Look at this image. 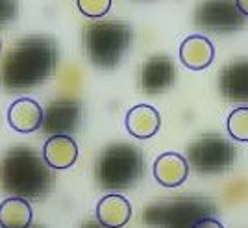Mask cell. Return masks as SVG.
Instances as JSON below:
<instances>
[{
    "label": "cell",
    "mask_w": 248,
    "mask_h": 228,
    "mask_svg": "<svg viewBox=\"0 0 248 228\" xmlns=\"http://www.w3.org/2000/svg\"><path fill=\"white\" fill-rule=\"evenodd\" d=\"M187 163L202 175H218L232 167L235 147L218 134H202L187 147Z\"/></svg>",
    "instance_id": "8992f818"
},
{
    "label": "cell",
    "mask_w": 248,
    "mask_h": 228,
    "mask_svg": "<svg viewBox=\"0 0 248 228\" xmlns=\"http://www.w3.org/2000/svg\"><path fill=\"white\" fill-rule=\"evenodd\" d=\"M217 206L207 197H172L150 204L143 212L145 225L152 228H193L198 221L215 217Z\"/></svg>",
    "instance_id": "5b68a950"
},
{
    "label": "cell",
    "mask_w": 248,
    "mask_h": 228,
    "mask_svg": "<svg viewBox=\"0 0 248 228\" xmlns=\"http://www.w3.org/2000/svg\"><path fill=\"white\" fill-rule=\"evenodd\" d=\"M193 228H224V225L217 221L215 217H207V219H202V221H198L197 225Z\"/></svg>",
    "instance_id": "44dd1931"
},
{
    "label": "cell",
    "mask_w": 248,
    "mask_h": 228,
    "mask_svg": "<svg viewBox=\"0 0 248 228\" xmlns=\"http://www.w3.org/2000/svg\"><path fill=\"white\" fill-rule=\"evenodd\" d=\"M237 4V10H239V13L247 19L248 17V0H239V2H235Z\"/></svg>",
    "instance_id": "7402d4cb"
},
{
    "label": "cell",
    "mask_w": 248,
    "mask_h": 228,
    "mask_svg": "<svg viewBox=\"0 0 248 228\" xmlns=\"http://www.w3.org/2000/svg\"><path fill=\"white\" fill-rule=\"evenodd\" d=\"M0 49H2V43H0Z\"/></svg>",
    "instance_id": "d4e9b609"
},
{
    "label": "cell",
    "mask_w": 248,
    "mask_h": 228,
    "mask_svg": "<svg viewBox=\"0 0 248 228\" xmlns=\"http://www.w3.org/2000/svg\"><path fill=\"white\" fill-rule=\"evenodd\" d=\"M218 89L230 102L248 104V60H237L218 74Z\"/></svg>",
    "instance_id": "30bf717a"
},
{
    "label": "cell",
    "mask_w": 248,
    "mask_h": 228,
    "mask_svg": "<svg viewBox=\"0 0 248 228\" xmlns=\"http://www.w3.org/2000/svg\"><path fill=\"white\" fill-rule=\"evenodd\" d=\"M78 10L82 11L85 17H91V19H98L106 15L109 8H111V0H78L76 2Z\"/></svg>",
    "instance_id": "d6986e66"
},
{
    "label": "cell",
    "mask_w": 248,
    "mask_h": 228,
    "mask_svg": "<svg viewBox=\"0 0 248 228\" xmlns=\"http://www.w3.org/2000/svg\"><path fill=\"white\" fill-rule=\"evenodd\" d=\"M134 41V30L124 21H93L83 30V50L98 69L109 71L124 60Z\"/></svg>",
    "instance_id": "3957f363"
},
{
    "label": "cell",
    "mask_w": 248,
    "mask_h": 228,
    "mask_svg": "<svg viewBox=\"0 0 248 228\" xmlns=\"http://www.w3.org/2000/svg\"><path fill=\"white\" fill-rule=\"evenodd\" d=\"M176 80L174 63L169 56H152L143 63L141 69V89L146 95L169 91Z\"/></svg>",
    "instance_id": "9c48e42d"
},
{
    "label": "cell",
    "mask_w": 248,
    "mask_h": 228,
    "mask_svg": "<svg viewBox=\"0 0 248 228\" xmlns=\"http://www.w3.org/2000/svg\"><path fill=\"white\" fill-rule=\"evenodd\" d=\"M43 160L50 169H69L78 160V143L67 135L48 137L43 147Z\"/></svg>",
    "instance_id": "5bb4252c"
},
{
    "label": "cell",
    "mask_w": 248,
    "mask_h": 228,
    "mask_svg": "<svg viewBox=\"0 0 248 228\" xmlns=\"http://www.w3.org/2000/svg\"><path fill=\"white\" fill-rule=\"evenodd\" d=\"M33 212L24 198L10 197L0 204V228H28Z\"/></svg>",
    "instance_id": "e0dca14e"
},
{
    "label": "cell",
    "mask_w": 248,
    "mask_h": 228,
    "mask_svg": "<svg viewBox=\"0 0 248 228\" xmlns=\"http://www.w3.org/2000/svg\"><path fill=\"white\" fill-rule=\"evenodd\" d=\"M82 228H104L102 225H98L96 221H89V223H85Z\"/></svg>",
    "instance_id": "603a6c76"
},
{
    "label": "cell",
    "mask_w": 248,
    "mask_h": 228,
    "mask_svg": "<svg viewBox=\"0 0 248 228\" xmlns=\"http://www.w3.org/2000/svg\"><path fill=\"white\" fill-rule=\"evenodd\" d=\"M19 13V4L10 2V0H0V26H4L6 22L13 21Z\"/></svg>",
    "instance_id": "ffe728a7"
},
{
    "label": "cell",
    "mask_w": 248,
    "mask_h": 228,
    "mask_svg": "<svg viewBox=\"0 0 248 228\" xmlns=\"http://www.w3.org/2000/svg\"><path fill=\"white\" fill-rule=\"evenodd\" d=\"M28 228H43V227H28Z\"/></svg>",
    "instance_id": "cb8c5ba5"
},
{
    "label": "cell",
    "mask_w": 248,
    "mask_h": 228,
    "mask_svg": "<svg viewBox=\"0 0 248 228\" xmlns=\"http://www.w3.org/2000/svg\"><path fill=\"white\" fill-rule=\"evenodd\" d=\"M195 24L206 32L230 33V32L241 30L247 24V19L239 13L235 2L213 0L198 6L195 11Z\"/></svg>",
    "instance_id": "52a82bcc"
},
{
    "label": "cell",
    "mask_w": 248,
    "mask_h": 228,
    "mask_svg": "<svg viewBox=\"0 0 248 228\" xmlns=\"http://www.w3.org/2000/svg\"><path fill=\"white\" fill-rule=\"evenodd\" d=\"M43 108L33 98H17L8 108V125L21 134H31L41 128Z\"/></svg>",
    "instance_id": "8fae6325"
},
{
    "label": "cell",
    "mask_w": 248,
    "mask_h": 228,
    "mask_svg": "<svg viewBox=\"0 0 248 228\" xmlns=\"http://www.w3.org/2000/svg\"><path fill=\"white\" fill-rule=\"evenodd\" d=\"M154 178L163 187L182 186L189 177V163L178 152H165L154 162Z\"/></svg>",
    "instance_id": "7c38bea8"
},
{
    "label": "cell",
    "mask_w": 248,
    "mask_h": 228,
    "mask_svg": "<svg viewBox=\"0 0 248 228\" xmlns=\"http://www.w3.org/2000/svg\"><path fill=\"white\" fill-rule=\"evenodd\" d=\"M161 126V115L148 104L134 106L126 114V130L137 139H148L157 134Z\"/></svg>",
    "instance_id": "2e32d148"
},
{
    "label": "cell",
    "mask_w": 248,
    "mask_h": 228,
    "mask_svg": "<svg viewBox=\"0 0 248 228\" xmlns=\"http://www.w3.org/2000/svg\"><path fill=\"white\" fill-rule=\"evenodd\" d=\"M145 171V156L139 147L111 143L104 148L94 163V180L102 189H130Z\"/></svg>",
    "instance_id": "277c9868"
},
{
    "label": "cell",
    "mask_w": 248,
    "mask_h": 228,
    "mask_svg": "<svg viewBox=\"0 0 248 228\" xmlns=\"http://www.w3.org/2000/svg\"><path fill=\"white\" fill-rule=\"evenodd\" d=\"M228 134L232 135V139L247 143L248 141V106H241L237 110H233L228 115Z\"/></svg>",
    "instance_id": "ac0fdd59"
},
{
    "label": "cell",
    "mask_w": 248,
    "mask_h": 228,
    "mask_svg": "<svg viewBox=\"0 0 248 228\" xmlns=\"http://www.w3.org/2000/svg\"><path fill=\"white\" fill-rule=\"evenodd\" d=\"M58 43L48 35H30L19 41L0 65L4 91H28L48 80L58 67Z\"/></svg>",
    "instance_id": "6da1fadb"
},
{
    "label": "cell",
    "mask_w": 248,
    "mask_h": 228,
    "mask_svg": "<svg viewBox=\"0 0 248 228\" xmlns=\"http://www.w3.org/2000/svg\"><path fill=\"white\" fill-rule=\"evenodd\" d=\"M132 217V206L123 195H106L96 204V223L104 228H123Z\"/></svg>",
    "instance_id": "9a60e30c"
},
{
    "label": "cell",
    "mask_w": 248,
    "mask_h": 228,
    "mask_svg": "<svg viewBox=\"0 0 248 228\" xmlns=\"http://www.w3.org/2000/svg\"><path fill=\"white\" fill-rule=\"evenodd\" d=\"M82 102L74 98H58L52 100L45 110H43V123L41 128L45 134L50 137L56 135H67L71 137L76 134L82 126Z\"/></svg>",
    "instance_id": "ba28073f"
},
{
    "label": "cell",
    "mask_w": 248,
    "mask_h": 228,
    "mask_svg": "<svg viewBox=\"0 0 248 228\" xmlns=\"http://www.w3.org/2000/svg\"><path fill=\"white\" fill-rule=\"evenodd\" d=\"M54 184L50 167L30 147H13L0 162V187L17 198H41Z\"/></svg>",
    "instance_id": "7a4b0ae2"
},
{
    "label": "cell",
    "mask_w": 248,
    "mask_h": 228,
    "mask_svg": "<svg viewBox=\"0 0 248 228\" xmlns=\"http://www.w3.org/2000/svg\"><path fill=\"white\" fill-rule=\"evenodd\" d=\"M215 58V47L204 35H189L180 45V60L191 71H202L211 65Z\"/></svg>",
    "instance_id": "4fadbf2b"
}]
</instances>
